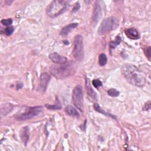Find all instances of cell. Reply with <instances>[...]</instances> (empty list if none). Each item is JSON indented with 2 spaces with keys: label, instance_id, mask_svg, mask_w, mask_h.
<instances>
[{
  "label": "cell",
  "instance_id": "obj_10",
  "mask_svg": "<svg viewBox=\"0 0 151 151\" xmlns=\"http://www.w3.org/2000/svg\"><path fill=\"white\" fill-rule=\"evenodd\" d=\"M101 15V11L100 6L99 5V4L96 3L94 8V12H93V17H92V21L94 24L96 25L99 19L100 18Z\"/></svg>",
  "mask_w": 151,
  "mask_h": 151
},
{
  "label": "cell",
  "instance_id": "obj_16",
  "mask_svg": "<svg viewBox=\"0 0 151 151\" xmlns=\"http://www.w3.org/2000/svg\"><path fill=\"white\" fill-rule=\"evenodd\" d=\"M107 61V58L105 54H101L99 57V64L101 66H104L106 64Z\"/></svg>",
  "mask_w": 151,
  "mask_h": 151
},
{
  "label": "cell",
  "instance_id": "obj_21",
  "mask_svg": "<svg viewBox=\"0 0 151 151\" xmlns=\"http://www.w3.org/2000/svg\"><path fill=\"white\" fill-rule=\"evenodd\" d=\"M14 31V28L12 26H9L8 27H6L5 29V34L6 35H11L13 32Z\"/></svg>",
  "mask_w": 151,
  "mask_h": 151
},
{
  "label": "cell",
  "instance_id": "obj_13",
  "mask_svg": "<svg viewBox=\"0 0 151 151\" xmlns=\"http://www.w3.org/2000/svg\"><path fill=\"white\" fill-rule=\"evenodd\" d=\"M65 111L67 114L72 117H79L80 114L76 109L71 105H68L65 108Z\"/></svg>",
  "mask_w": 151,
  "mask_h": 151
},
{
  "label": "cell",
  "instance_id": "obj_24",
  "mask_svg": "<svg viewBox=\"0 0 151 151\" xmlns=\"http://www.w3.org/2000/svg\"><path fill=\"white\" fill-rule=\"evenodd\" d=\"M80 7V5H79L78 2L76 3V4H74V6L73 8V12H75V11H78V10L79 9Z\"/></svg>",
  "mask_w": 151,
  "mask_h": 151
},
{
  "label": "cell",
  "instance_id": "obj_25",
  "mask_svg": "<svg viewBox=\"0 0 151 151\" xmlns=\"http://www.w3.org/2000/svg\"><path fill=\"white\" fill-rule=\"evenodd\" d=\"M19 85H20V84H17V90H18V88H19V89L21 88L22 87V86H20Z\"/></svg>",
  "mask_w": 151,
  "mask_h": 151
},
{
  "label": "cell",
  "instance_id": "obj_9",
  "mask_svg": "<svg viewBox=\"0 0 151 151\" xmlns=\"http://www.w3.org/2000/svg\"><path fill=\"white\" fill-rule=\"evenodd\" d=\"M51 79V76L47 73L41 74L40 78V88L42 91H45L48 84Z\"/></svg>",
  "mask_w": 151,
  "mask_h": 151
},
{
  "label": "cell",
  "instance_id": "obj_8",
  "mask_svg": "<svg viewBox=\"0 0 151 151\" xmlns=\"http://www.w3.org/2000/svg\"><path fill=\"white\" fill-rule=\"evenodd\" d=\"M49 58L53 63L57 64H64L67 62V58L60 55L55 52L51 53L49 55Z\"/></svg>",
  "mask_w": 151,
  "mask_h": 151
},
{
  "label": "cell",
  "instance_id": "obj_12",
  "mask_svg": "<svg viewBox=\"0 0 151 151\" xmlns=\"http://www.w3.org/2000/svg\"><path fill=\"white\" fill-rule=\"evenodd\" d=\"M78 25L77 23H71L67 26L63 27L61 30L60 31V35L62 36H66L67 35L69 32L72 31L75 28H76Z\"/></svg>",
  "mask_w": 151,
  "mask_h": 151
},
{
  "label": "cell",
  "instance_id": "obj_3",
  "mask_svg": "<svg viewBox=\"0 0 151 151\" xmlns=\"http://www.w3.org/2000/svg\"><path fill=\"white\" fill-rule=\"evenodd\" d=\"M50 73L53 76L58 79H63L73 75L75 70L71 64L53 65L50 67Z\"/></svg>",
  "mask_w": 151,
  "mask_h": 151
},
{
  "label": "cell",
  "instance_id": "obj_11",
  "mask_svg": "<svg viewBox=\"0 0 151 151\" xmlns=\"http://www.w3.org/2000/svg\"><path fill=\"white\" fill-rule=\"evenodd\" d=\"M126 35L130 39L137 40L140 37V35L138 31L134 28H127L125 31Z\"/></svg>",
  "mask_w": 151,
  "mask_h": 151
},
{
  "label": "cell",
  "instance_id": "obj_4",
  "mask_svg": "<svg viewBox=\"0 0 151 151\" xmlns=\"http://www.w3.org/2000/svg\"><path fill=\"white\" fill-rule=\"evenodd\" d=\"M73 54L74 58L78 61L83 59L84 54L83 38L80 35H77L74 37Z\"/></svg>",
  "mask_w": 151,
  "mask_h": 151
},
{
  "label": "cell",
  "instance_id": "obj_22",
  "mask_svg": "<svg viewBox=\"0 0 151 151\" xmlns=\"http://www.w3.org/2000/svg\"><path fill=\"white\" fill-rule=\"evenodd\" d=\"M92 84L95 88H98L102 86V82L99 79H94L92 81Z\"/></svg>",
  "mask_w": 151,
  "mask_h": 151
},
{
  "label": "cell",
  "instance_id": "obj_6",
  "mask_svg": "<svg viewBox=\"0 0 151 151\" xmlns=\"http://www.w3.org/2000/svg\"><path fill=\"white\" fill-rule=\"evenodd\" d=\"M72 101L77 109L83 111V93L81 85H77L74 88L72 93Z\"/></svg>",
  "mask_w": 151,
  "mask_h": 151
},
{
  "label": "cell",
  "instance_id": "obj_7",
  "mask_svg": "<svg viewBox=\"0 0 151 151\" xmlns=\"http://www.w3.org/2000/svg\"><path fill=\"white\" fill-rule=\"evenodd\" d=\"M41 108V106L30 107L25 112L18 115L16 117V119L19 121H23L31 119L39 114Z\"/></svg>",
  "mask_w": 151,
  "mask_h": 151
},
{
  "label": "cell",
  "instance_id": "obj_5",
  "mask_svg": "<svg viewBox=\"0 0 151 151\" xmlns=\"http://www.w3.org/2000/svg\"><path fill=\"white\" fill-rule=\"evenodd\" d=\"M118 26V20L114 17H109L102 21L99 29V32L101 34H106L116 29Z\"/></svg>",
  "mask_w": 151,
  "mask_h": 151
},
{
  "label": "cell",
  "instance_id": "obj_23",
  "mask_svg": "<svg viewBox=\"0 0 151 151\" xmlns=\"http://www.w3.org/2000/svg\"><path fill=\"white\" fill-rule=\"evenodd\" d=\"M150 47H147L146 48V55L147 57V58L149 59V60H150V56H151V53H150Z\"/></svg>",
  "mask_w": 151,
  "mask_h": 151
},
{
  "label": "cell",
  "instance_id": "obj_19",
  "mask_svg": "<svg viewBox=\"0 0 151 151\" xmlns=\"http://www.w3.org/2000/svg\"><path fill=\"white\" fill-rule=\"evenodd\" d=\"M45 106L48 109H51V110H55V109H58L60 110L61 109V106L59 104H54V105H51V104H46L45 105Z\"/></svg>",
  "mask_w": 151,
  "mask_h": 151
},
{
  "label": "cell",
  "instance_id": "obj_17",
  "mask_svg": "<svg viewBox=\"0 0 151 151\" xmlns=\"http://www.w3.org/2000/svg\"><path fill=\"white\" fill-rule=\"evenodd\" d=\"M121 42V38L119 36H117L116 37V39L113 41H111L109 43V46L111 48H114L117 45H119Z\"/></svg>",
  "mask_w": 151,
  "mask_h": 151
},
{
  "label": "cell",
  "instance_id": "obj_20",
  "mask_svg": "<svg viewBox=\"0 0 151 151\" xmlns=\"http://www.w3.org/2000/svg\"><path fill=\"white\" fill-rule=\"evenodd\" d=\"M1 24H2L4 25L5 26H9L12 24V19L11 18H8V19H3L1 21Z\"/></svg>",
  "mask_w": 151,
  "mask_h": 151
},
{
  "label": "cell",
  "instance_id": "obj_1",
  "mask_svg": "<svg viewBox=\"0 0 151 151\" xmlns=\"http://www.w3.org/2000/svg\"><path fill=\"white\" fill-rule=\"evenodd\" d=\"M122 73L125 79L133 86L142 87L146 83L145 74L132 64H126L122 65Z\"/></svg>",
  "mask_w": 151,
  "mask_h": 151
},
{
  "label": "cell",
  "instance_id": "obj_2",
  "mask_svg": "<svg viewBox=\"0 0 151 151\" xmlns=\"http://www.w3.org/2000/svg\"><path fill=\"white\" fill-rule=\"evenodd\" d=\"M69 4L68 1L63 0H55L52 1L47 6L46 12L48 16L51 18H55L68 8Z\"/></svg>",
  "mask_w": 151,
  "mask_h": 151
},
{
  "label": "cell",
  "instance_id": "obj_15",
  "mask_svg": "<svg viewBox=\"0 0 151 151\" xmlns=\"http://www.w3.org/2000/svg\"><path fill=\"white\" fill-rule=\"evenodd\" d=\"M94 108L95 110H96L97 111H98V112H99V113H101V114H104V115H106V116L111 117H112L113 119H116V116H113V115H112V114H110V113H108L106 112L105 111L103 110L97 103H96V104L94 105Z\"/></svg>",
  "mask_w": 151,
  "mask_h": 151
},
{
  "label": "cell",
  "instance_id": "obj_14",
  "mask_svg": "<svg viewBox=\"0 0 151 151\" xmlns=\"http://www.w3.org/2000/svg\"><path fill=\"white\" fill-rule=\"evenodd\" d=\"M20 136L22 140L26 145L27 141L29 139V129L28 128V127H23V128L21 130Z\"/></svg>",
  "mask_w": 151,
  "mask_h": 151
},
{
  "label": "cell",
  "instance_id": "obj_18",
  "mask_svg": "<svg viewBox=\"0 0 151 151\" xmlns=\"http://www.w3.org/2000/svg\"><path fill=\"white\" fill-rule=\"evenodd\" d=\"M107 93L110 96L117 97L119 95V91L115 88H110L107 91Z\"/></svg>",
  "mask_w": 151,
  "mask_h": 151
}]
</instances>
